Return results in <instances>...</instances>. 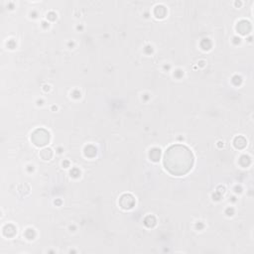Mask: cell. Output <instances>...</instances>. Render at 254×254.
<instances>
[{"label": "cell", "mask_w": 254, "mask_h": 254, "mask_svg": "<svg viewBox=\"0 0 254 254\" xmlns=\"http://www.w3.org/2000/svg\"><path fill=\"white\" fill-rule=\"evenodd\" d=\"M49 133H46L44 136H39V133L36 131L33 134V141L36 145L38 146H43L45 144H47V142L49 141Z\"/></svg>", "instance_id": "cell-2"}, {"label": "cell", "mask_w": 254, "mask_h": 254, "mask_svg": "<svg viewBox=\"0 0 254 254\" xmlns=\"http://www.w3.org/2000/svg\"><path fill=\"white\" fill-rule=\"evenodd\" d=\"M165 168L175 176L187 174L193 165V156L190 150L184 145L171 146L164 158Z\"/></svg>", "instance_id": "cell-1"}]
</instances>
